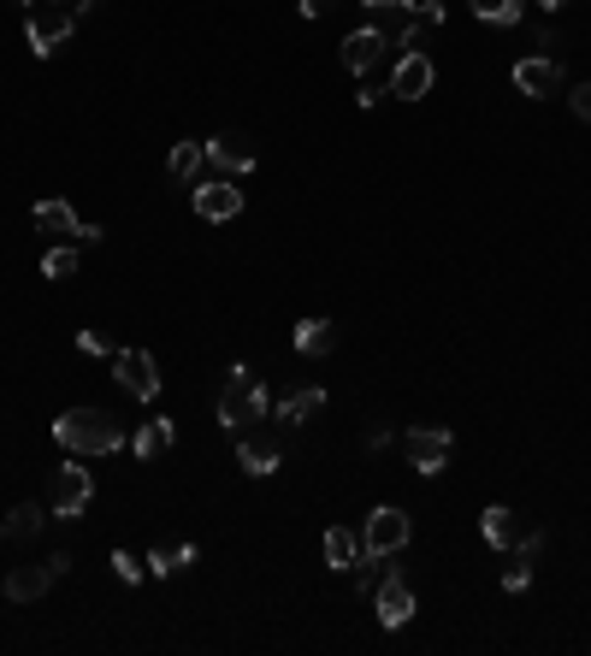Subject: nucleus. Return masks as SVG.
<instances>
[{
    "label": "nucleus",
    "instance_id": "f8f14e48",
    "mask_svg": "<svg viewBox=\"0 0 591 656\" xmlns=\"http://www.w3.org/2000/svg\"><path fill=\"white\" fill-rule=\"evenodd\" d=\"M36 231H42V237H71V243H101V237H107L101 225H83L66 201H36Z\"/></svg>",
    "mask_w": 591,
    "mask_h": 656
},
{
    "label": "nucleus",
    "instance_id": "ddd939ff",
    "mask_svg": "<svg viewBox=\"0 0 591 656\" xmlns=\"http://www.w3.org/2000/svg\"><path fill=\"white\" fill-rule=\"evenodd\" d=\"M190 208H196L201 219H213V225H225V219L243 213V189L231 184V178H208V184H196Z\"/></svg>",
    "mask_w": 591,
    "mask_h": 656
},
{
    "label": "nucleus",
    "instance_id": "f03ea898",
    "mask_svg": "<svg viewBox=\"0 0 591 656\" xmlns=\"http://www.w3.org/2000/svg\"><path fill=\"white\" fill-rule=\"evenodd\" d=\"M267 390H261V378H255L249 367H231V378H225V390H220V426L237 437V432H249L255 420H267Z\"/></svg>",
    "mask_w": 591,
    "mask_h": 656
},
{
    "label": "nucleus",
    "instance_id": "6e6552de",
    "mask_svg": "<svg viewBox=\"0 0 591 656\" xmlns=\"http://www.w3.org/2000/svg\"><path fill=\"white\" fill-rule=\"evenodd\" d=\"M113 373H119V385L131 390L137 402H154V397H161V367H154L149 349H119V355H113Z\"/></svg>",
    "mask_w": 591,
    "mask_h": 656
},
{
    "label": "nucleus",
    "instance_id": "0eeeda50",
    "mask_svg": "<svg viewBox=\"0 0 591 656\" xmlns=\"http://www.w3.org/2000/svg\"><path fill=\"white\" fill-rule=\"evenodd\" d=\"M450 426H409L402 432V456H409V468L414 473H426V479H438L444 473V461H450Z\"/></svg>",
    "mask_w": 591,
    "mask_h": 656
},
{
    "label": "nucleus",
    "instance_id": "c756f323",
    "mask_svg": "<svg viewBox=\"0 0 591 656\" xmlns=\"http://www.w3.org/2000/svg\"><path fill=\"white\" fill-rule=\"evenodd\" d=\"M78 349L83 355H107V338H101V331H78Z\"/></svg>",
    "mask_w": 591,
    "mask_h": 656
},
{
    "label": "nucleus",
    "instance_id": "6ab92c4d",
    "mask_svg": "<svg viewBox=\"0 0 591 656\" xmlns=\"http://www.w3.org/2000/svg\"><path fill=\"white\" fill-rule=\"evenodd\" d=\"M172 444H178V426H172V420H161V414H154V420H142V426L131 432V449H137V456L142 461H154V456H166V449Z\"/></svg>",
    "mask_w": 591,
    "mask_h": 656
},
{
    "label": "nucleus",
    "instance_id": "bb28decb",
    "mask_svg": "<svg viewBox=\"0 0 591 656\" xmlns=\"http://www.w3.org/2000/svg\"><path fill=\"white\" fill-rule=\"evenodd\" d=\"M113 574H119V579H125V586H137V579H142V574H149V567H142V562L131 557V550H113Z\"/></svg>",
    "mask_w": 591,
    "mask_h": 656
},
{
    "label": "nucleus",
    "instance_id": "473e14b6",
    "mask_svg": "<svg viewBox=\"0 0 591 656\" xmlns=\"http://www.w3.org/2000/svg\"><path fill=\"white\" fill-rule=\"evenodd\" d=\"M362 7H367V12H379V7H391V0H362Z\"/></svg>",
    "mask_w": 591,
    "mask_h": 656
},
{
    "label": "nucleus",
    "instance_id": "b1692460",
    "mask_svg": "<svg viewBox=\"0 0 591 656\" xmlns=\"http://www.w3.org/2000/svg\"><path fill=\"white\" fill-rule=\"evenodd\" d=\"M201 154H208L201 142H178V149H172V160H166V172H172L178 184H190L196 172H201Z\"/></svg>",
    "mask_w": 591,
    "mask_h": 656
},
{
    "label": "nucleus",
    "instance_id": "423d86ee",
    "mask_svg": "<svg viewBox=\"0 0 591 656\" xmlns=\"http://www.w3.org/2000/svg\"><path fill=\"white\" fill-rule=\"evenodd\" d=\"M409 538H414V520L402 515V508L385 503V508H373V515H367V527H362V550L385 562V557H397V550H409Z\"/></svg>",
    "mask_w": 591,
    "mask_h": 656
},
{
    "label": "nucleus",
    "instance_id": "f257e3e1",
    "mask_svg": "<svg viewBox=\"0 0 591 656\" xmlns=\"http://www.w3.org/2000/svg\"><path fill=\"white\" fill-rule=\"evenodd\" d=\"M54 437H60V449H71V456H113V449L131 444V432L107 408H66L54 420Z\"/></svg>",
    "mask_w": 591,
    "mask_h": 656
},
{
    "label": "nucleus",
    "instance_id": "f3484780",
    "mask_svg": "<svg viewBox=\"0 0 591 656\" xmlns=\"http://www.w3.org/2000/svg\"><path fill=\"white\" fill-rule=\"evenodd\" d=\"M320 408H326V390H320V385H302V390H291V397H279L272 420H279V426H308Z\"/></svg>",
    "mask_w": 591,
    "mask_h": 656
},
{
    "label": "nucleus",
    "instance_id": "cd10ccee",
    "mask_svg": "<svg viewBox=\"0 0 591 656\" xmlns=\"http://www.w3.org/2000/svg\"><path fill=\"white\" fill-rule=\"evenodd\" d=\"M503 586H509V591H527V586H532V557H521L515 567H503Z\"/></svg>",
    "mask_w": 591,
    "mask_h": 656
},
{
    "label": "nucleus",
    "instance_id": "9b49d317",
    "mask_svg": "<svg viewBox=\"0 0 591 656\" xmlns=\"http://www.w3.org/2000/svg\"><path fill=\"white\" fill-rule=\"evenodd\" d=\"M391 54V36L385 31H373V24H362V31H350L343 36V48H338V60H343V71H355V78H367L373 66Z\"/></svg>",
    "mask_w": 591,
    "mask_h": 656
},
{
    "label": "nucleus",
    "instance_id": "412c9836",
    "mask_svg": "<svg viewBox=\"0 0 591 656\" xmlns=\"http://www.w3.org/2000/svg\"><path fill=\"white\" fill-rule=\"evenodd\" d=\"M367 550H362V532H350V527H331L326 532V562L331 567H355Z\"/></svg>",
    "mask_w": 591,
    "mask_h": 656
},
{
    "label": "nucleus",
    "instance_id": "2f4dec72",
    "mask_svg": "<svg viewBox=\"0 0 591 656\" xmlns=\"http://www.w3.org/2000/svg\"><path fill=\"white\" fill-rule=\"evenodd\" d=\"M66 7H71V12H90V7H101V0H66Z\"/></svg>",
    "mask_w": 591,
    "mask_h": 656
},
{
    "label": "nucleus",
    "instance_id": "2eb2a0df",
    "mask_svg": "<svg viewBox=\"0 0 591 656\" xmlns=\"http://www.w3.org/2000/svg\"><path fill=\"white\" fill-rule=\"evenodd\" d=\"M515 90L532 95V101H544V95H556L562 90V66L551 60V54H532V60L515 66Z\"/></svg>",
    "mask_w": 591,
    "mask_h": 656
},
{
    "label": "nucleus",
    "instance_id": "9d476101",
    "mask_svg": "<svg viewBox=\"0 0 591 656\" xmlns=\"http://www.w3.org/2000/svg\"><path fill=\"white\" fill-rule=\"evenodd\" d=\"M432 83H438V66H432V54H421V48H409L391 66V95L397 101H421V95H432Z\"/></svg>",
    "mask_w": 591,
    "mask_h": 656
},
{
    "label": "nucleus",
    "instance_id": "20e7f679",
    "mask_svg": "<svg viewBox=\"0 0 591 656\" xmlns=\"http://www.w3.org/2000/svg\"><path fill=\"white\" fill-rule=\"evenodd\" d=\"M237 461H243V473L249 479H267V473H279V461H284V437H279V420H255L249 432H237Z\"/></svg>",
    "mask_w": 591,
    "mask_h": 656
},
{
    "label": "nucleus",
    "instance_id": "a211bd4d",
    "mask_svg": "<svg viewBox=\"0 0 591 656\" xmlns=\"http://www.w3.org/2000/svg\"><path fill=\"white\" fill-rule=\"evenodd\" d=\"M480 532H485V544H492V550H515V544H521V520H515L509 503H492V508H485V515H480Z\"/></svg>",
    "mask_w": 591,
    "mask_h": 656
},
{
    "label": "nucleus",
    "instance_id": "7c9ffc66",
    "mask_svg": "<svg viewBox=\"0 0 591 656\" xmlns=\"http://www.w3.org/2000/svg\"><path fill=\"white\" fill-rule=\"evenodd\" d=\"M331 7H338V0H296V12H302V19H326Z\"/></svg>",
    "mask_w": 591,
    "mask_h": 656
},
{
    "label": "nucleus",
    "instance_id": "72a5a7b5",
    "mask_svg": "<svg viewBox=\"0 0 591 656\" xmlns=\"http://www.w3.org/2000/svg\"><path fill=\"white\" fill-rule=\"evenodd\" d=\"M539 7H551V12H556V7H568V0H539Z\"/></svg>",
    "mask_w": 591,
    "mask_h": 656
},
{
    "label": "nucleus",
    "instance_id": "1a4fd4ad",
    "mask_svg": "<svg viewBox=\"0 0 591 656\" xmlns=\"http://www.w3.org/2000/svg\"><path fill=\"white\" fill-rule=\"evenodd\" d=\"M373 604H379V621L391 626V633H397V626H409L414 621V586H409V574L391 567V574L373 586Z\"/></svg>",
    "mask_w": 591,
    "mask_h": 656
},
{
    "label": "nucleus",
    "instance_id": "aec40b11",
    "mask_svg": "<svg viewBox=\"0 0 591 656\" xmlns=\"http://www.w3.org/2000/svg\"><path fill=\"white\" fill-rule=\"evenodd\" d=\"M331 349H338V326H331V319H296V355L320 361Z\"/></svg>",
    "mask_w": 591,
    "mask_h": 656
},
{
    "label": "nucleus",
    "instance_id": "f704fd0d",
    "mask_svg": "<svg viewBox=\"0 0 591 656\" xmlns=\"http://www.w3.org/2000/svg\"><path fill=\"white\" fill-rule=\"evenodd\" d=\"M24 7H36V0H24Z\"/></svg>",
    "mask_w": 591,
    "mask_h": 656
},
{
    "label": "nucleus",
    "instance_id": "a878e982",
    "mask_svg": "<svg viewBox=\"0 0 591 656\" xmlns=\"http://www.w3.org/2000/svg\"><path fill=\"white\" fill-rule=\"evenodd\" d=\"M42 520H48V508H42V503H19V508H12V532H19V538H36Z\"/></svg>",
    "mask_w": 591,
    "mask_h": 656
},
{
    "label": "nucleus",
    "instance_id": "c85d7f7f",
    "mask_svg": "<svg viewBox=\"0 0 591 656\" xmlns=\"http://www.w3.org/2000/svg\"><path fill=\"white\" fill-rule=\"evenodd\" d=\"M568 101H574V119H586V125H591V83H580V90H574Z\"/></svg>",
    "mask_w": 591,
    "mask_h": 656
},
{
    "label": "nucleus",
    "instance_id": "5701e85b",
    "mask_svg": "<svg viewBox=\"0 0 591 656\" xmlns=\"http://www.w3.org/2000/svg\"><path fill=\"white\" fill-rule=\"evenodd\" d=\"M468 7H473V19H485V24H521L527 0H468Z\"/></svg>",
    "mask_w": 591,
    "mask_h": 656
},
{
    "label": "nucleus",
    "instance_id": "39448f33",
    "mask_svg": "<svg viewBox=\"0 0 591 656\" xmlns=\"http://www.w3.org/2000/svg\"><path fill=\"white\" fill-rule=\"evenodd\" d=\"M90 497H95V479H90L83 461H60V468L48 473V503H54L60 520H78L83 508H90Z\"/></svg>",
    "mask_w": 591,
    "mask_h": 656
},
{
    "label": "nucleus",
    "instance_id": "4468645a",
    "mask_svg": "<svg viewBox=\"0 0 591 656\" xmlns=\"http://www.w3.org/2000/svg\"><path fill=\"white\" fill-rule=\"evenodd\" d=\"M208 160H213V172H220V178H249V172H255V149H249V137H237V130L213 137V142H208Z\"/></svg>",
    "mask_w": 591,
    "mask_h": 656
},
{
    "label": "nucleus",
    "instance_id": "393cba45",
    "mask_svg": "<svg viewBox=\"0 0 591 656\" xmlns=\"http://www.w3.org/2000/svg\"><path fill=\"white\" fill-rule=\"evenodd\" d=\"M42 272H48V279H71V272H78V249H71V243H54V249L42 255Z\"/></svg>",
    "mask_w": 591,
    "mask_h": 656
},
{
    "label": "nucleus",
    "instance_id": "4be33fe9",
    "mask_svg": "<svg viewBox=\"0 0 591 656\" xmlns=\"http://www.w3.org/2000/svg\"><path fill=\"white\" fill-rule=\"evenodd\" d=\"M196 557H201V550H196V544H172V550H154V557H149V562H142V567H149V574H154V579H166V574H178V567H190Z\"/></svg>",
    "mask_w": 591,
    "mask_h": 656
},
{
    "label": "nucleus",
    "instance_id": "dca6fc26",
    "mask_svg": "<svg viewBox=\"0 0 591 656\" xmlns=\"http://www.w3.org/2000/svg\"><path fill=\"white\" fill-rule=\"evenodd\" d=\"M54 579H60V567H54V562L12 567V574H7V597H12V604H36V597H48Z\"/></svg>",
    "mask_w": 591,
    "mask_h": 656
},
{
    "label": "nucleus",
    "instance_id": "7ed1b4c3",
    "mask_svg": "<svg viewBox=\"0 0 591 656\" xmlns=\"http://www.w3.org/2000/svg\"><path fill=\"white\" fill-rule=\"evenodd\" d=\"M71 31H78V12L66 7V0H36L31 7V24H24V42H31V54H60L66 42H71Z\"/></svg>",
    "mask_w": 591,
    "mask_h": 656
}]
</instances>
